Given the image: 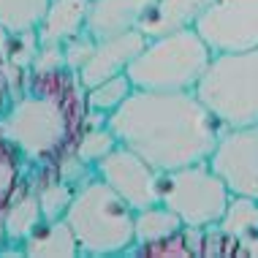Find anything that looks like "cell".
Wrapping results in <instances>:
<instances>
[{
    "mask_svg": "<svg viewBox=\"0 0 258 258\" xmlns=\"http://www.w3.org/2000/svg\"><path fill=\"white\" fill-rule=\"evenodd\" d=\"M44 223V212H41L38 196L33 190V185L27 182V187L19 193V199L9 207V212L3 215V226H6V242L9 245L25 247V242L33 236V231Z\"/></svg>",
    "mask_w": 258,
    "mask_h": 258,
    "instance_id": "cell-16",
    "label": "cell"
},
{
    "mask_svg": "<svg viewBox=\"0 0 258 258\" xmlns=\"http://www.w3.org/2000/svg\"><path fill=\"white\" fill-rule=\"evenodd\" d=\"M218 228L223 234H228L231 239H242V236L255 234L258 231V201L250 196H234L231 193Z\"/></svg>",
    "mask_w": 258,
    "mask_h": 258,
    "instance_id": "cell-21",
    "label": "cell"
},
{
    "mask_svg": "<svg viewBox=\"0 0 258 258\" xmlns=\"http://www.w3.org/2000/svg\"><path fill=\"white\" fill-rule=\"evenodd\" d=\"M54 71H68L62 46L60 44H38L36 57H33V74H54Z\"/></svg>",
    "mask_w": 258,
    "mask_h": 258,
    "instance_id": "cell-24",
    "label": "cell"
},
{
    "mask_svg": "<svg viewBox=\"0 0 258 258\" xmlns=\"http://www.w3.org/2000/svg\"><path fill=\"white\" fill-rule=\"evenodd\" d=\"M27 258H79V239H76L71 223L62 220H44L25 242Z\"/></svg>",
    "mask_w": 258,
    "mask_h": 258,
    "instance_id": "cell-14",
    "label": "cell"
},
{
    "mask_svg": "<svg viewBox=\"0 0 258 258\" xmlns=\"http://www.w3.org/2000/svg\"><path fill=\"white\" fill-rule=\"evenodd\" d=\"M209 166L220 174L234 196L258 201V122L223 131Z\"/></svg>",
    "mask_w": 258,
    "mask_h": 258,
    "instance_id": "cell-8",
    "label": "cell"
},
{
    "mask_svg": "<svg viewBox=\"0 0 258 258\" xmlns=\"http://www.w3.org/2000/svg\"><path fill=\"white\" fill-rule=\"evenodd\" d=\"M117 142L139 152L158 171H174L212 158L223 136L218 117L190 93L134 90L106 117Z\"/></svg>",
    "mask_w": 258,
    "mask_h": 258,
    "instance_id": "cell-1",
    "label": "cell"
},
{
    "mask_svg": "<svg viewBox=\"0 0 258 258\" xmlns=\"http://www.w3.org/2000/svg\"><path fill=\"white\" fill-rule=\"evenodd\" d=\"M52 0H0V30L6 36L36 33Z\"/></svg>",
    "mask_w": 258,
    "mask_h": 258,
    "instance_id": "cell-19",
    "label": "cell"
},
{
    "mask_svg": "<svg viewBox=\"0 0 258 258\" xmlns=\"http://www.w3.org/2000/svg\"><path fill=\"white\" fill-rule=\"evenodd\" d=\"M196 95L223 128L258 122V46L247 52L215 54Z\"/></svg>",
    "mask_w": 258,
    "mask_h": 258,
    "instance_id": "cell-5",
    "label": "cell"
},
{
    "mask_svg": "<svg viewBox=\"0 0 258 258\" xmlns=\"http://www.w3.org/2000/svg\"><path fill=\"white\" fill-rule=\"evenodd\" d=\"M27 182H30V169H27L25 158L6 139H0V218L19 199Z\"/></svg>",
    "mask_w": 258,
    "mask_h": 258,
    "instance_id": "cell-18",
    "label": "cell"
},
{
    "mask_svg": "<svg viewBox=\"0 0 258 258\" xmlns=\"http://www.w3.org/2000/svg\"><path fill=\"white\" fill-rule=\"evenodd\" d=\"M134 90L136 87H134V82H131L128 74L111 76V79L87 90V109L95 111V114L109 117L111 111H117L125 101H128V95L134 93Z\"/></svg>",
    "mask_w": 258,
    "mask_h": 258,
    "instance_id": "cell-22",
    "label": "cell"
},
{
    "mask_svg": "<svg viewBox=\"0 0 258 258\" xmlns=\"http://www.w3.org/2000/svg\"><path fill=\"white\" fill-rule=\"evenodd\" d=\"M6 245V226H3V218H0V247Z\"/></svg>",
    "mask_w": 258,
    "mask_h": 258,
    "instance_id": "cell-27",
    "label": "cell"
},
{
    "mask_svg": "<svg viewBox=\"0 0 258 258\" xmlns=\"http://www.w3.org/2000/svg\"><path fill=\"white\" fill-rule=\"evenodd\" d=\"M147 36H144L139 27L128 33H120V36H111V38H101L98 46H95L93 57L87 60V66L79 71V82L87 90L101 85V82L111 79V76H120L128 71V66L134 62L142 49L147 46Z\"/></svg>",
    "mask_w": 258,
    "mask_h": 258,
    "instance_id": "cell-10",
    "label": "cell"
},
{
    "mask_svg": "<svg viewBox=\"0 0 258 258\" xmlns=\"http://www.w3.org/2000/svg\"><path fill=\"white\" fill-rule=\"evenodd\" d=\"M234 255L239 258H258V231L250 234V236H242V239H236V247H234Z\"/></svg>",
    "mask_w": 258,
    "mask_h": 258,
    "instance_id": "cell-26",
    "label": "cell"
},
{
    "mask_svg": "<svg viewBox=\"0 0 258 258\" xmlns=\"http://www.w3.org/2000/svg\"><path fill=\"white\" fill-rule=\"evenodd\" d=\"M93 0H52L46 17L41 19L36 36L38 44H66L68 38L87 30V17Z\"/></svg>",
    "mask_w": 258,
    "mask_h": 258,
    "instance_id": "cell-13",
    "label": "cell"
},
{
    "mask_svg": "<svg viewBox=\"0 0 258 258\" xmlns=\"http://www.w3.org/2000/svg\"><path fill=\"white\" fill-rule=\"evenodd\" d=\"M212 57L215 54L207 46V41L199 36V30L187 27L169 36L150 38L125 74L131 76L136 90L190 93L199 87Z\"/></svg>",
    "mask_w": 258,
    "mask_h": 258,
    "instance_id": "cell-4",
    "label": "cell"
},
{
    "mask_svg": "<svg viewBox=\"0 0 258 258\" xmlns=\"http://www.w3.org/2000/svg\"><path fill=\"white\" fill-rule=\"evenodd\" d=\"M30 185H33V190H36V196H38L44 220H62L66 218L68 209H71V204H74L76 187L71 182H66V179L54 171V166L30 171Z\"/></svg>",
    "mask_w": 258,
    "mask_h": 258,
    "instance_id": "cell-15",
    "label": "cell"
},
{
    "mask_svg": "<svg viewBox=\"0 0 258 258\" xmlns=\"http://www.w3.org/2000/svg\"><path fill=\"white\" fill-rule=\"evenodd\" d=\"M117 136L111 134V128L106 125V117L103 114H95V111H90L87 114V125L85 131H82L79 142H76V155H79L82 160H85L87 166H98L103 158L109 155L111 150L117 147Z\"/></svg>",
    "mask_w": 258,
    "mask_h": 258,
    "instance_id": "cell-20",
    "label": "cell"
},
{
    "mask_svg": "<svg viewBox=\"0 0 258 258\" xmlns=\"http://www.w3.org/2000/svg\"><path fill=\"white\" fill-rule=\"evenodd\" d=\"M152 0H93L87 17V33L93 38H111L139 27Z\"/></svg>",
    "mask_w": 258,
    "mask_h": 258,
    "instance_id": "cell-11",
    "label": "cell"
},
{
    "mask_svg": "<svg viewBox=\"0 0 258 258\" xmlns=\"http://www.w3.org/2000/svg\"><path fill=\"white\" fill-rule=\"evenodd\" d=\"M182 228H185L182 218L166 204H160V201L152 207L136 209V250L144 245H155L160 239H169V236L179 234Z\"/></svg>",
    "mask_w": 258,
    "mask_h": 258,
    "instance_id": "cell-17",
    "label": "cell"
},
{
    "mask_svg": "<svg viewBox=\"0 0 258 258\" xmlns=\"http://www.w3.org/2000/svg\"><path fill=\"white\" fill-rule=\"evenodd\" d=\"M11 101H14V87H11L9 66H6V33L0 30V117L11 106Z\"/></svg>",
    "mask_w": 258,
    "mask_h": 258,
    "instance_id": "cell-25",
    "label": "cell"
},
{
    "mask_svg": "<svg viewBox=\"0 0 258 258\" xmlns=\"http://www.w3.org/2000/svg\"><path fill=\"white\" fill-rule=\"evenodd\" d=\"M87 114V87L79 82V74H33L0 117V139L25 158L30 171L46 169L76 147Z\"/></svg>",
    "mask_w": 258,
    "mask_h": 258,
    "instance_id": "cell-2",
    "label": "cell"
},
{
    "mask_svg": "<svg viewBox=\"0 0 258 258\" xmlns=\"http://www.w3.org/2000/svg\"><path fill=\"white\" fill-rule=\"evenodd\" d=\"M66 220L71 223L79 253L87 258L134 255L136 250V209L114 193L98 174L76 187Z\"/></svg>",
    "mask_w": 258,
    "mask_h": 258,
    "instance_id": "cell-3",
    "label": "cell"
},
{
    "mask_svg": "<svg viewBox=\"0 0 258 258\" xmlns=\"http://www.w3.org/2000/svg\"><path fill=\"white\" fill-rule=\"evenodd\" d=\"M228 199L231 190L209 160L160 174V204L174 209L187 228L218 226Z\"/></svg>",
    "mask_w": 258,
    "mask_h": 258,
    "instance_id": "cell-6",
    "label": "cell"
},
{
    "mask_svg": "<svg viewBox=\"0 0 258 258\" xmlns=\"http://www.w3.org/2000/svg\"><path fill=\"white\" fill-rule=\"evenodd\" d=\"M95 46H98V38H93L87 30H82L79 36L68 38L66 44H62V52H66V68L74 74H79L82 68L87 66V60L93 57Z\"/></svg>",
    "mask_w": 258,
    "mask_h": 258,
    "instance_id": "cell-23",
    "label": "cell"
},
{
    "mask_svg": "<svg viewBox=\"0 0 258 258\" xmlns=\"http://www.w3.org/2000/svg\"><path fill=\"white\" fill-rule=\"evenodd\" d=\"M212 54L247 52L258 46V0H212L196 22Z\"/></svg>",
    "mask_w": 258,
    "mask_h": 258,
    "instance_id": "cell-7",
    "label": "cell"
},
{
    "mask_svg": "<svg viewBox=\"0 0 258 258\" xmlns=\"http://www.w3.org/2000/svg\"><path fill=\"white\" fill-rule=\"evenodd\" d=\"M95 174L114 193L128 201L134 209H144L160 201V174L139 152L125 144H117L106 158L95 166Z\"/></svg>",
    "mask_w": 258,
    "mask_h": 258,
    "instance_id": "cell-9",
    "label": "cell"
},
{
    "mask_svg": "<svg viewBox=\"0 0 258 258\" xmlns=\"http://www.w3.org/2000/svg\"><path fill=\"white\" fill-rule=\"evenodd\" d=\"M212 0H152L150 11L139 22V30L147 38L169 36L177 30L196 27L201 14L209 9Z\"/></svg>",
    "mask_w": 258,
    "mask_h": 258,
    "instance_id": "cell-12",
    "label": "cell"
}]
</instances>
